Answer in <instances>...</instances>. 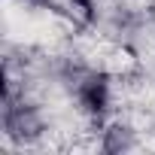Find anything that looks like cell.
I'll return each instance as SVG.
<instances>
[{"label":"cell","mask_w":155,"mask_h":155,"mask_svg":"<svg viewBox=\"0 0 155 155\" xmlns=\"http://www.w3.org/2000/svg\"><path fill=\"white\" fill-rule=\"evenodd\" d=\"M79 101L88 113H104L107 104H110V88L104 79H88L82 88H79Z\"/></svg>","instance_id":"obj_1"},{"label":"cell","mask_w":155,"mask_h":155,"mask_svg":"<svg viewBox=\"0 0 155 155\" xmlns=\"http://www.w3.org/2000/svg\"><path fill=\"white\" fill-rule=\"evenodd\" d=\"M73 6H79L85 15H91V9H94V0H73Z\"/></svg>","instance_id":"obj_2"}]
</instances>
